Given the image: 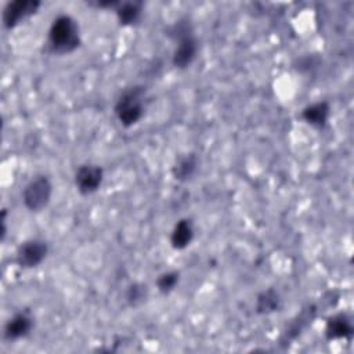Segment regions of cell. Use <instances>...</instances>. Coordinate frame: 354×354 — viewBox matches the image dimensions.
Here are the masks:
<instances>
[{
	"label": "cell",
	"mask_w": 354,
	"mask_h": 354,
	"mask_svg": "<svg viewBox=\"0 0 354 354\" xmlns=\"http://www.w3.org/2000/svg\"><path fill=\"white\" fill-rule=\"evenodd\" d=\"M254 308H256V313L263 314V315L272 314V313L278 311L281 308V296H279V293L274 289L263 290L256 297Z\"/></svg>",
	"instance_id": "obj_13"
},
{
	"label": "cell",
	"mask_w": 354,
	"mask_h": 354,
	"mask_svg": "<svg viewBox=\"0 0 354 354\" xmlns=\"http://www.w3.org/2000/svg\"><path fill=\"white\" fill-rule=\"evenodd\" d=\"M142 11V4L140 1H123L116 6L115 12L118 17V21L127 26V25H133L140 19Z\"/></svg>",
	"instance_id": "obj_14"
},
{
	"label": "cell",
	"mask_w": 354,
	"mask_h": 354,
	"mask_svg": "<svg viewBox=\"0 0 354 354\" xmlns=\"http://www.w3.org/2000/svg\"><path fill=\"white\" fill-rule=\"evenodd\" d=\"M194 239V223L191 218H180L171 232H170V245L176 250H183Z\"/></svg>",
	"instance_id": "obj_9"
},
{
	"label": "cell",
	"mask_w": 354,
	"mask_h": 354,
	"mask_svg": "<svg viewBox=\"0 0 354 354\" xmlns=\"http://www.w3.org/2000/svg\"><path fill=\"white\" fill-rule=\"evenodd\" d=\"M33 328V318L29 313L21 311L14 314L4 325V339L8 342L19 340L30 333Z\"/></svg>",
	"instance_id": "obj_7"
},
{
	"label": "cell",
	"mask_w": 354,
	"mask_h": 354,
	"mask_svg": "<svg viewBox=\"0 0 354 354\" xmlns=\"http://www.w3.org/2000/svg\"><path fill=\"white\" fill-rule=\"evenodd\" d=\"M330 115V108L326 101H318L307 105L301 111V118L306 123L315 129H322Z\"/></svg>",
	"instance_id": "obj_11"
},
{
	"label": "cell",
	"mask_w": 354,
	"mask_h": 354,
	"mask_svg": "<svg viewBox=\"0 0 354 354\" xmlns=\"http://www.w3.org/2000/svg\"><path fill=\"white\" fill-rule=\"evenodd\" d=\"M75 185L82 195H91L102 184L104 170L101 166L94 163L80 165L75 171Z\"/></svg>",
	"instance_id": "obj_5"
},
{
	"label": "cell",
	"mask_w": 354,
	"mask_h": 354,
	"mask_svg": "<svg viewBox=\"0 0 354 354\" xmlns=\"http://www.w3.org/2000/svg\"><path fill=\"white\" fill-rule=\"evenodd\" d=\"M40 7L39 0H14L8 1L3 10V24L7 29L18 26L22 21L32 17Z\"/></svg>",
	"instance_id": "obj_6"
},
{
	"label": "cell",
	"mask_w": 354,
	"mask_h": 354,
	"mask_svg": "<svg viewBox=\"0 0 354 354\" xmlns=\"http://www.w3.org/2000/svg\"><path fill=\"white\" fill-rule=\"evenodd\" d=\"M166 35L177 43L178 40L194 35V30H192L191 22L188 19H180V21L174 22L171 26L167 28Z\"/></svg>",
	"instance_id": "obj_17"
},
{
	"label": "cell",
	"mask_w": 354,
	"mask_h": 354,
	"mask_svg": "<svg viewBox=\"0 0 354 354\" xmlns=\"http://www.w3.org/2000/svg\"><path fill=\"white\" fill-rule=\"evenodd\" d=\"M198 163V156L195 153H187L177 159V162L171 167V174L177 181L185 183L195 174Z\"/></svg>",
	"instance_id": "obj_12"
},
{
	"label": "cell",
	"mask_w": 354,
	"mask_h": 354,
	"mask_svg": "<svg viewBox=\"0 0 354 354\" xmlns=\"http://www.w3.org/2000/svg\"><path fill=\"white\" fill-rule=\"evenodd\" d=\"M198 54V41L194 35L187 36L177 41V46L173 53L171 62L177 69L188 68Z\"/></svg>",
	"instance_id": "obj_8"
},
{
	"label": "cell",
	"mask_w": 354,
	"mask_h": 354,
	"mask_svg": "<svg viewBox=\"0 0 354 354\" xmlns=\"http://www.w3.org/2000/svg\"><path fill=\"white\" fill-rule=\"evenodd\" d=\"M144 100L145 87L142 86H133L126 88L119 95L115 104V115L122 126L131 127L141 120L144 116Z\"/></svg>",
	"instance_id": "obj_2"
},
{
	"label": "cell",
	"mask_w": 354,
	"mask_h": 354,
	"mask_svg": "<svg viewBox=\"0 0 354 354\" xmlns=\"http://www.w3.org/2000/svg\"><path fill=\"white\" fill-rule=\"evenodd\" d=\"M148 297V286L142 282H133L126 289V301L131 306L142 304Z\"/></svg>",
	"instance_id": "obj_15"
},
{
	"label": "cell",
	"mask_w": 354,
	"mask_h": 354,
	"mask_svg": "<svg viewBox=\"0 0 354 354\" xmlns=\"http://www.w3.org/2000/svg\"><path fill=\"white\" fill-rule=\"evenodd\" d=\"M48 253V245L46 241L32 238L22 242L15 254V260L22 268H35L46 259Z\"/></svg>",
	"instance_id": "obj_4"
},
{
	"label": "cell",
	"mask_w": 354,
	"mask_h": 354,
	"mask_svg": "<svg viewBox=\"0 0 354 354\" xmlns=\"http://www.w3.org/2000/svg\"><path fill=\"white\" fill-rule=\"evenodd\" d=\"M180 279V274L177 271H165L156 279V288L160 293L167 295L174 290Z\"/></svg>",
	"instance_id": "obj_16"
},
{
	"label": "cell",
	"mask_w": 354,
	"mask_h": 354,
	"mask_svg": "<svg viewBox=\"0 0 354 354\" xmlns=\"http://www.w3.org/2000/svg\"><path fill=\"white\" fill-rule=\"evenodd\" d=\"M53 184L44 174L35 176L22 189V202L29 212H41L50 203Z\"/></svg>",
	"instance_id": "obj_3"
},
{
	"label": "cell",
	"mask_w": 354,
	"mask_h": 354,
	"mask_svg": "<svg viewBox=\"0 0 354 354\" xmlns=\"http://www.w3.org/2000/svg\"><path fill=\"white\" fill-rule=\"evenodd\" d=\"M353 325L351 321L343 315L336 314L328 318L325 325V336L328 340H337V339H350L353 336Z\"/></svg>",
	"instance_id": "obj_10"
},
{
	"label": "cell",
	"mask_w": 354,
	"mask_h": 354,
	"mask_svg": "<svg viewBox=\"0 0 354 354\" xmlns=\"http://www.w3.org/2000/svg\"><path fill=\"white\" fill-rule=\"evenodd\" d=\"M47 44L53 54L64 55L73 53L80 46V32L76 19L68 14L55 17L48 29Z\"/></svg>",
	"instance_id": "obj_1"
}]
</instances>
